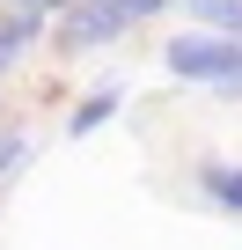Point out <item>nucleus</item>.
Listing matches in <instances>:
<instances>
[{"label":"nucleus","mask_w":242,"mask_h":250,"mask_svg":"<svg viewBox=\"0 0 242 250\" xmlns=\"http://www.w3.org/2000/svg\"><path fill=\"white\" fill-rule=\"evenodd\" d=\"M117 30H125V22H117L103 0H81V8H74V22H66V37H74V44H110Z\"/></svg>","instance_id":"obj_2"},{"label":"nucleus","mask_w":242,"mask_h":250,"mask_svg":"<svg viewBox=\"0 0 242 250\" xmlns=\"http://www.w3.org/2000/svg\"><path fill=\"white\" fill-rule=\"evenodd\" d=\"M162 66H169L176 81H205V88H220V96H242V44H235V37L184 30V37H169Z\"/></svg>","instance_id":"obj_1"},{"label":"nucleus","mask_w":242,"mask_h":250,"mask_svg":"<svg viewBox=\"0 0 242 250\" xmlns=\"http://www.w3.org/2000/svg\"><path fill=\"white\" fill-rule=\"evenodd\" d=\"M52 8V0H15V15H44Z\"/></svg>","instance_id":"obj_9"},{"label":"nucleus","mask_w":242,"mask_h":250,"mask_svg":"<svg viewBox=\"0 0 242 250\" xmlns=\"http://www.w3.org/2000/svg\"><path fill=\"white\" fill-rule=\"evenodd\" d=\"M191 15H198L213 37H235V44H242V0H191Z\"/></svg>","instance_id":"obj_3"},{"label":"nucleus","mask_w":242,"mask_h":250,"mask_svg":"<svg viewBox=\"0 0 242 250\" xmlns=\"http://www.w3.org/2000/svg\"><path fill=\"white\" fill-rule=\"evenodd\" d=\"M37 30H44V15H8V22H0V74L15 66V52H22Z\"/></svg>","instance_id":"obj_5"},{"label":"nucleus","mask_w":242,"mask_h":250,"mask_svg":"<svg viewBox=\"0 0 242 250\" xmlns=\"http://www.w3.org/2000/svg\"><path fill=\"white\" fill-rule=\"evenodd\" d=\"M110 110H117V96H110V88H103V96H88V103H81V110H74V133H81V140H88V133H95V125H103V118H110Z\"/></svg>","instance_id":"obj_6"},{"label":"nucleus","mask_w":242,"mask_h":250,"mask_svg":"<svg viewBox=\"0 0 242 250\" xmlns=\"http://www.w3.org/2000/svg\"><path fill=\"white\" fill-rule=\"evenodd\" d=\"M198 184H205L227 213H242V169H235V162H205V169H198Z\"/></svg>","instance_id":"obj_4"},{"label":"nucleus","mask_w":242,"mask_h":250,"mask_svg":"<svg viewBox=\"0 0 242 250\" xmlns=\"http://www.w3.org/2000/svg\"><path fill=\"white\" fill-rule=\"evenodd\" d=\"M103 8H110L117 22H140V15H162V8H169V0H103Z\"/></svg>","instance_id":"obj_8"},{"label":"nucleus","mask_w":242,"mask_h":250,"mask_svg":"<svg viewBox=\"0 0 242 250\" xmlns=\"http://www.w3.org/2000/svg\"><path fill=\"white\" fill-rule=\"evenodd\" d=\"M30 155V133H15V125H0V177H8L15 162Z\"/></svg>","instance_id":"obj_7"}]
</instances>
